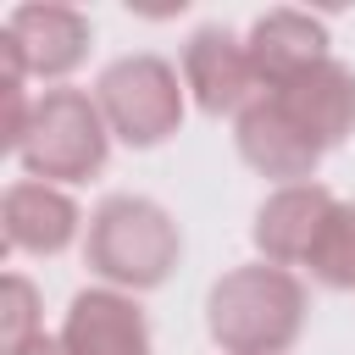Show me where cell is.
<instances>
[{"label":"cell","mask_w":355,"mask_h":355,"mask_svg":"<svg viewBox=\"0 0 355 355\" xmlns=\"http://www.w3.org/2000/svg\"><path fill=\"white\" fill-rule=\"evenodd\" d=\"M311 288L272 261L233 266L205 294V327L222 344V355H288L305 333Z\"/></svg>","instance_id":"6da1fadb"},{"label":"cell","mask_w":355,"mask_h":355,"mask_svg":"<svg viewBox=\"0 0 355 355\" xmlns=\"http://www.w3.org/2000/svg\"><path fill=\"white\" fill-rule=\"evenodd\" d=\"M183 255V233L172 222L166 205H155L150 194H105L89 211L83 227V266L122 294H144L161 288L178 272Z\"/></svg>","instance_id":"7a4b0ae2"},{"label":"cell","mask_w":355,"mask_h":355,"mask_svg":"<svg viewBox=\"0 0 355 355\" xmlns=\"http://www.w3.org/2000/svg\"><path fill=\"white\" fill-rule=\"evenodd\" d=\"M111 155V128L94 105L89 89H44L33 94L28 133L17 144V161L39 183H89L105 172Z\"/></svg>","instance_id":"3957f363"},{"label":"cell","mask_w":355,"mask_h":355,"mask_svg":"<svg viewBox=\"0 0 355 355\" xmlns=\"http://www.w3.org/2000/svg\"><path fill=\"white\" fill-rule=\"evenodd\" d=\"M183 72L166 55H122L94 78V105L111 128V139L133 150H155L183 128Z\"/></svg>","instance_id":"277c9868"},{"label":"cell","mask_w":355,"mask_h":355,"mask_svg":"<svg viewBox=\"0 0 355 355\" xmlns=\"http://www.w3.org/2000/svg\"><path fill=\"white\" fill-rule=\"evenodd\" d=\"M322 155L338 150L349 133H355V67H344L338 55H322L311 67H300L294 78L261 89Z\"/></svg>","instance_id":"5b68a950"},{"label":"cell","mask_w":355,"mask_h":355,"mask_svg":"<svg viewBox=\"0 0 355 355\" xmlns=\"http://www.w3.org/2000/svg\"><path fill=\"white\" fill-rule=\"evenodd\" d=\"M183 89H189V100H194L205 116H239V111L261 94L250 44H244L233 28H222V22L194 28L189 44H183Z\"/></svg>","instance_id":"8992f818"},{"label":"cell","mask_w":355,"mask_h":355,"mask_svg":"<svg viewBox=\"0 0 355 355\" xmlns=\"http://www.w3.org/2000/svg\"><path fill=\"white\" fill-rule=\"evenodd\" d=\"M0 39L22 55L28 78L55 83V78H67V72L83 67V55H89V44H94V28H89V17H83L78 6L28 0V6H17V11L6 17Z\"/></svg>","instance_id":"52a82bcc"},{"label":"cell","mask_w":355,"mask_h":355,"mask_svg":"<svg viewBox=\"0 0 355 355\" xmlns=\"http://www.w3.org/2000/svg\"><path fill=\"white\" fill-rule=\"evenodd\" d=\"M61 344H67V355H155L139 300L122 288H105V283L72 294Z\"/></svg>","instance_id":"ba28073f"},{"label":"cell","mask_w":355,"mask_h":355,"mask_svg":"<svg viewBox=\"0 0 355 355\" xmlns=\"http://www.w3.org/2000/svg\"><path fill=\"white\" fill-rule=\"evenodd\" d=\"M233 144L244 155V166H255L261 178H277L283 189L294 183H316V166H322V150L266 100L255 94L239 116H233Z\"/></svg>","instance_id":"9c48e42d"},{"label":"cell","mask_w":355,"mask_h":355,"mask_svg":"<svg viewBox=\"0 0 355 355\" xmlns=\"http://www.w3.org/2000/svg\"><path fill=\"white\" fill-rule=\"evenodd\" d=\"M333 205H338V194H333L327 183L272 189V194L261 200L255 222H250V239H255L261 261H272V266H305V255H311L316 233L327 227Z\"/></svg>","instance_id":"30bf717a"},{"label":"cell","mask_w":355,"mask_h":355,"mask_svg":"<svg viewBox=\"0 0 355 355\" xmlns=\"http://www.w3.org/2000/svg\"><path fill=\"white\" fill-rule=\"evenodd\" d=\"M0 222H6V244L22 250V255H61L78 227H83V211L67 189L55 183H39V178H22L6 189L0 200Z\"/></svg>","instance_id":"8fae6325"},{"label":"cell","mask_w":355,"mask_h":355,"mask_svg":"<svg viewBox=\"0 0 355 355\" xmlns=\"http://www.w3.org/2000/svg\"><path fill=\"white\" fill-rule=\"evenodd\" d=\"M244 44H250V61H255L261 89H272V83L294 78L300 67L333 55L327 50V22H316L305 11H266V17H255L250 33H244Z\"/></svg>","instance_id":"7c38bea8"},{"label":"cell","mask_w":355,"mask_h":355,"mask_svg":"<svg viewBox=\"0 0 355 355\" xmlns=\"http://www.w3.org/2000/svg\"><path fill=\"white\" fill-rule=\"evenodd\" d=\"M305 272L322 283V288H338L349 294L355 288V200H338L327 227L316 233L311 255H305Z\"/></svg>","instance_id":"4fadbf2b"},{"label":"cell","mask_w":355,"mask_h":355,"mask_svg":"<svg viewBox=\"0 0 355 355\" xmlns=\"http://www.w3.org/2000/svg\"><path fill=\"white\" fill-rule=\"evenodd\" d=\"M33 333H44V327H39V288H33L22 272H11V277H6V305H0V338H6V349H17V344H28Z\"/></svg>","instance_id":"5bb4252c"},{"label":"cell","mask_w":355,"mask_h":355,"mask_svg":"<svg viewBox=\"0 0 355 355\" xmlns=\"http://www.w3.org/2000/svg\"><path fill=\"white\" fill-rule=\"evenodd\" d=\"M6 355H67V344H61V333H33L28 344H17Z\"/></svg>","instance_id":"9a60e30c"}]
</instances>
